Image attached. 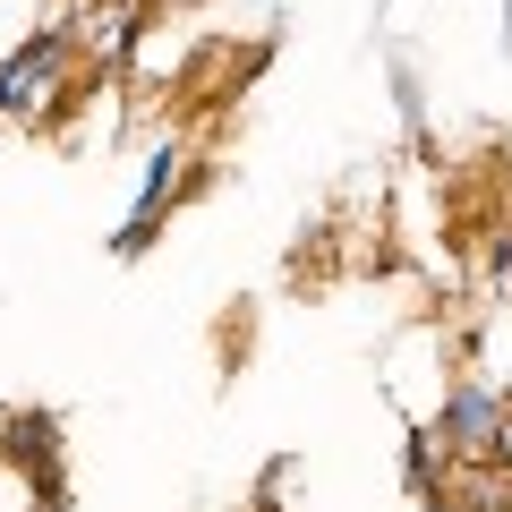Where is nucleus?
Returning a JSON list of instances; mask_svg holds the SVG:
<instances>
[{"instance_id": "f257e3e1", "label": "nucleus", "mask_w": 512, "mask_h": 512, "mask_svg": "<svg viewBox=\"0 0 512 512\" xmlns=\"http://www.w3.org/2000/svg\"><path fill=\"white\" fill-rule=\"evenodd\" d=\"M77 60H86V43H77V35H60V26L26 35L18 52L0 60V120H18V128L52 120V111L77 94Z\"/></svg>"}, {"instance_id": "f03ea898", "label": "nucleus", "mask_w": 512, "mask_h": 512, "mask_svg": "<svg viewBox=\"0 0 512 512\" xmlns=\"http://www.w3.org/2000/svg\"><path fill=\"white\" fill-rule=\"evenodd\" d=\"M436 444L453 461H470V470H495L512 453V402L495 384H453V402L436 410Z\"/></svg>"}, {"instance_id": "7ed1b4c3", "label": "nucleus", "mask_w": 512, "mask_h": 512, "mask_svg": "<svg viewBox=\"0 0 512 512\" xmlns=\"http://www.w3.org/2000/svg\"><path fill=\"white\" fill-rule=\"evenodd\" d=\"M171 188H180V146H154V163H146V188H137V205H128V231H120V248H137V239L163 222V205H171Z\"/></svg>"}, {"instance_id": "20e7f679", "label": "nucleus", "mask_w": 512, "mask_h": 512, "mask_svg": "<svg viewBox=\"0 0 512 512\" xmlns=\"http://www.w3.org/2000/svg\"><path fill=\"white\" fill-rule=\"evenodd\" d=\"M77 43H86V60H120L128 43H137V0H103V9L77 26Z\"/></svg>"}, {"instance_id": "39448f33", "label": "nucleus", "mask_w": 512, "mask_h": 512, "mask_svg": "<svg viewBox=\"0 0 512 512\" xmlns=\"http://www.w3.org/2000/svg\"><path fill=\"white\" fill-rule=\"evenodd\" d=\"M0 453L26 461V470L52 487V419H9V436H0Z\"/></svg>"}]
</instances>
